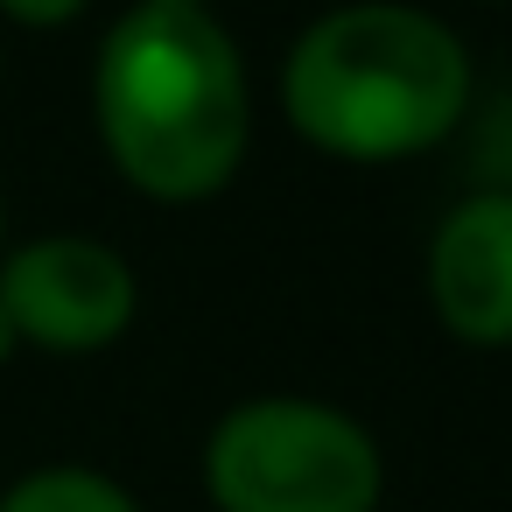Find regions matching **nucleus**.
<instances>
[{"label":"nucleus","instance_id":"f257e3e1","mask_svg":"<svg viewBox=\"0 0 512 512\" xmlns=\"http://www.w3.org/2000/svg\"><path fill=\"white\" fill-rule=\"evenodd\" d=\"M92 99L113 169L162 204L232 183L253 134L239 50L197 0H141L120 15L99 50Z\"/></svg>","mask_w":512,"mask_h":512},{"label":"nucleus","instance_id":"f03ea898","mask_svg":"<svg viewBox=\"0 0 512 512\" xmlns=\"http://www.w3.org/2000/svg\"><path fill=\"white\" fill-rule=\"evenodd\" d=\"M470 99L463 43L400 0H358L302 29L281 64V106L337 162H400L435 148Z\"/></svg>","mask_w":512,"mask_h":512},{"label":"nucleus","instance_id":"7ed1b4c3","mask_svg":"<svg viewBox=\"0 0 512 512\" xmlns=\"http://www.w3.org/2000/svg\"><path fill=\"white\" fill-rule=\"evenodd\" d=\"M379 477L372 435L323 400H246L204 449L218 512H372Z\"/></svg>","mask_w":512,"mask_h":512},{"label":"nucleus","instance_id":"20e7f679","mask_svg":"<svg viewBox=\"0 0 512 512\" xmlns=\"http://www.w3.org/2000/svg\"><path fill=\"white\" fill-rule=\"evenodd\" d=\"M0 316L15 344L99 351L134 323V267L99 239H36L0 260Z\"/></svg>","mask_w":512,"mask_h":512},{"label":"nucleus","instance_id":"39448f33","mask_svg":"<svg viewBox=\"0 0 512 512\" xmlns=\"http://www.w3.org/2000/svg\"><path fill=\"white\" fill-rule=\"evenodd\" d=\"M428 295L449 337L512 344V197H470L428 246Z\"/></svg>","mask_w":512,"mask_h":512},{"label":"nucleus","instance_id":"423d86ee","mask_svg":"<svg viewBox=\"0 0 512 512\" xmlns=\"http://www.w3.org/2000/svg\"><path fill=\"white\" fill-rule=\"evenodd\" d=\"M0 512H141V505L99 470L50 463V470H29L8 498H0Z\"/></svg>","mask_w":512,"mask_h":512},{"label":"nucleus","instance_id":"0eeeda50","mask_svg":"<svg viewBox=\"0 0 512 512\" xmlns=\"http://www.w3.org/2000/svg\"><path fill=\"white\" fill-rule=\"evenodd\" d=\"M15 22H29V29H57V22H71V15H85L92 0H0Z\"/></svg>","mask_w":512,"mask_h":512},{"label":"nucleus","instance_id":"6e6552de","mask_svg":"<svg viewBox=\"0 0 512 512\" xmlns=\"http://www.w3.org/2000/svg\"><path fill=\"white\" fill-rule=\"evenodd\" d=\"M15 351V330H8V316H0V358H8Z\"/></svg>","mask_w":512,"mask_h":512}]
</instances>
